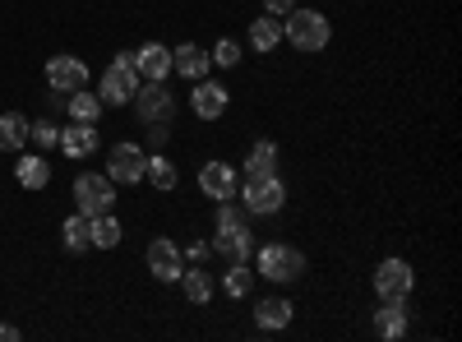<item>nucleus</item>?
Segmentation results:
<instances>
[{
  "label": "nucleus",
  "instance_id": "1",
  "mask_svg": "<svg viewBox=\"0 0 462 342\" xmlns=\"http://www.w3.org/2000/svg\"><path fill=\"white\" fill-rule=\"evenodd\" d=\"M213 254H222L226 263L231 259H250L254 254V232H250V217L236 199H222L217 204V217H213V241H208Z\"/></svg>",
  "mask_w": 462,
  "mask_h": 342
},
{
  "label": "nucleus",
  "instance_id": "2",
  "mask_svg": "<svg viewBox=\"0 0 462 342\" xmlns=\"http://www.w3.org/2000/svg\"><path fill=\"white\" fill-rule=\"evenodd\" d=\"M236 204L245 208V217H278L287 208V180L278 171L245 176V185L236 189Z\"/></svg>",
  "mask_w": 462,
  "mask_h": 342
},
{
  "label": "nucleus",
  "instance_id": "3",
  "mask_svg": "<svg viewBox=\"0 0 462 342\" xmlns=\"http://www.w3.org/2000/svg\"><path fill=\"white\" fill-rule=\"evenodd\" d=\"M254 278H268V282H278V287H291L305 278V254L287 241H268L254 250Z\"/></svg>",
  "mask_w": 462,
  "mask_h": 342
},
{
  "label": "nucleus",
  "instance_id": "4",
  "mask_svg": "<svg viewBox=\"0 0 462 342\" xmlns=\"http://www.w3.org/2000/svg\"><path fill=\"white\" fill-rule=\"evenodd\" d=\"M282 37H287L296 51L315 56V51H324V47L333 42V23H328L324 10H300V5H296V10L282 19Z\"/></svg>",
  "mask_w": 462,
  "mask_h": 342
},
{
  "label": "nucleus",
  "instance_id": "5",
  "mask_svg": "<svg viewBox=\"0 0 462 342\" xmlns=\"http://www.w3.org/2000/svg\"><path fill=\"white\" fill-rule=\"evenodd\" d=\"M139 69H134V56L130 51H116L111 56V65L102 69V88H97V97H102V106H130L134 102V93H139Z\"/></svg>",
  "mask_w": 462,
  "mask_h": 342
},
{
  "label": "nucleus",
  "instance_id": "6",
  "mask_svg": "<svg viewBox=\"0 0 462 342\" xmlns=\"http://www.w3.org/2000/svg\"><path fill=\"white\" fill-rule=\"evenodd\" d=\"M74 208L84 217H102V213H116V180L106 171H84L74 176Z\"/></svg>",
  "mask_w": 462,
  "mask_h": 342
},
{
  "label": "nucleus",
  "instance_id": "7",
  "mask_svg": "<svg viewBox=\"0 0 462 342\" xmlns=\"http://www.w3.org/2000/svg\"><path fill=\"white\" fill-rule=\"evenodd\" d=\"M130 106L139 111L143 125H171L176 121V93L167 88V79H143Z\"/></svg>",
  "mask_w": 462,
  "mask_h": 342
},
{
  "label": "nucleus",
  "instance_id": "8",
  "mask_svg": "<svg viewBox=\"0 0 462 342\" xmlns=\"http://www.w3.org/2000/svg\"><path fill=\"white\" fill-rule=\"evenodd\" d=\"M411 291H416V269L407 259L389 254V259L374 263V296L379 300H407Z\"/></svg>",
  "mask_w": 462,
  "mask_h": 342
},
{
  "label": "nucleus",
  "instance_id": "9",
  "mask_svg": "<svg viewBox=\"0 0 462 342\" xmlns=\"http://www.w3.org/2000/svg\"><path fill=\"white\" fill-rule=\"evenodd\" d=\"M143 162H148V153H143V143H134V139H121V143L106 148V176L116 185H139L143 180Z\"/></svg>",
  "mask_w": 462,
  "mask_h": 342
},
{
  "label": "nucleus",
  "instance_id": "10",
  "mask_svg": "<svg viewBox=\"0 0 462 342\" xmlns=\"http://www.w3.org/2000/svg\"><path fill=\"white\" fill-rule=\"evenodd\" d=\"M226 106H231V88L222 79H208V74H204V79H195V88H189V111H195L204 125L222 121Z\"/></svg>",
  "mask_w": 462,
  "mask_h": 342
},
{
  "label": "nucleus",
  "instance_id": "11",
  "mask_svg": "<svg viewBox=\"0 0 462 342\" xmlns=\"http://www.w3.org/2000/svg\"><path fill=\"white\" fill-rule=\"evenodd\" d=\"M143 263H148V273L158 278V282H176L180 269H185V250L171 236H152L148 250H143Z\"/></svg>",
  "mask_w": 462,
  "mask_h": 342
},
{
  "label": "nucleus",
  "instance_id": "12",
  "mask_svg": "<svg viewBox=\"0 0 462 342\" xmlns=\"http://www.w3.org/2000/svg\"><path fill=\"white\" fill-rule=\"evenodd\" d=\"M199 189H204V199H213V204H222V199H236V189H241V176H236V167L231 162H204L199 167Z\"/></svg>",
  "mask_w": 462,
  "mask_h": 342
},
{
  "label": "nucleus",
  "instance_id": "13",
  "mask_svg": "<svg viewBox=\"0 0 462 342\" xmlns=\"http://www.w3.org/2000/svg\"><path fill=\"white\" fill-rule=\"evenodd\" d=\"M47 88L51 93H74V88H88V65L79 56H51L47 60Z\"/></svg>",
  "mask_w": 462,
  "mask_h": 342
},
{
  "label": "nucleus",
  "instance_id": "14",
  "mask_svg": "<svg viewBox=\"0 0 462 342\" xmlns=\"http://www.w3.org/2000/svg\"><path fill=\"white\" fill-rule=\"evenodd\" d=\"M56 148H65V158H74V162H84V158H93L97 148H102V134H97V125H84V121H69V125L60 130Z\"/></svg>",
  "mask_w": 462,
  "mask_h": 342
},
{
  "label": "nucleus",
  "instance_id": "15",
  "mask_svg": "<svg viewBox=\"0 0 462 342\" xmlns=\"http://www.w3.org/2000/svg\"><path fill=\"white\" fill-rule=\"evenodd\" d=\"M407 328H411L407 300H379V310H374V337L398 342V337H407Z\"/></svg>",
  "mask_w": 462,
  "mask_h": 342
},
{
  "label": "nucleus",
  "instance_id": "16",
  "mask_svg": "<svg viewBox=\"0 0 462 342\" xmlns=\"http://www.w3.org/2000/svg\"><path fill=\"white\" fill-rule=\"evenodd\" d=\"M296 319V306L287 296H259L254 300V324L263 328V333H278V328H287Z\"/></svg>",
  "mask_w": 462,
  "mask_h": 342
},
{
  "label": "nucleus",
  "instance_id": "17",
  "mask_svg": "<svg viewBox=\"0 0 462 342\" xmlns=\"http://www.w3.org/2000/svg\"><path fill=\"white\" fill-rule=\"evenodd\" d=\"M130 56H134L139 79H167V74H171V47H162V42H143Z\"/></svg>",
  "mask_w": 462,
  "mask_h": 342
},
{
  "label": "nucleus",
  "instance_id": "18",
  "mask_svg": "<svg viewBox=\"0 0 462 342\" xmlns=\"http://www.w3.org/2000/svg\"><path fill=\"white\" fill-rule=\"evenodd\" d=\"M171 69L180 74V79L195 84V79H204V74L213 69V60H208V51H204L199 42H180V47L171 51Z\"/></svg>",
  "mask_w": 462,
  "mask_h": 342
},
{
  "label": "nucleus",
  "instance_id": "19",
  "mask_svg": "<svg viewBox=\"0 0 462 342\" xmlns=\"http://www.w3.org/2000/svg\"><path fill=\"white\" fill-rule=\"evenodd\" d=\"M180 291H185V300L189 306H208L213 300V273L204 269V263H189V269H180Z\"/></svg>",
  "mask_w": 462,
  "mask_h": 342
},
{
  "label": "nucleus",
  "instance_id": "20",
  "mask_svg": "<svg viewBox=\"0 0 462 342\" xmlns=\"http://www.w3.org/2000/svg\"><path fill=\"white\" fill-rule=\"evenodd\" d=\"M143 180H148L152 189H162V195H171V189L180 185V167H176L167 153H148V162H143Z\"/></svg>",
  "mask_w": 462,
  "mask_h": 342
},
{
  "label": "nucleus",
  "instance_id": "21",
  "mask_svg": "<svg viewBox=\"0 0 462 342\" xmlns=\"http://www.w3.org/2000/svg\"><path fill=\"white\" fill-rule=\"evenodd\" d=\"M28 148V116L23 111H0V153H23Z\"/></svg>",
  "mask_w": 462,
  "mask_h": 342
},
{
  "label": "nucleus",
  "instance_id": "22",
  "mask_svg": "<svg viewBox=\"0 0 462 342\" xmlns=\"http://www.w3.org/2000/svg\"><path fill=\"white\" fill-rule=\"evenodd\" d=\"M65 116H69V121H84V125H97V121H102V97H97L93 88H74V93L65 97Z\"/></svg>",
  "mask_w": 462,
  "mask_h": 342
},
{
  "label": "nucleus",
  "instance_id": "23",
  "mask_svg": "<svg viewBox=\"0 0 462 342\" xmlns=\"http://www.w3.org/2000/svg\"><path fill=\"white\" fill-rule=\"evenodd\" d=\"M14 176H19L23 189H47V185H51V162H47L42 153H23V158L14 162Z\"/></svg>",
  "mask_w": 462,
  "mask_h": 342
},
{
  "label": "nucleus",
  "instance_id": "24",
  "mask_svg": "<svg viewBox=\"0 0 462 342\" xmlns=\"http://www.w3.org/2000/svg\"><path fill=\"white\" fill-rule=\"evenodd\" d=\"M245 42H250V51H273L278 42H282V19H273V14H259L254 23H250V32H245Z\"/></svg>",
  "mask_w": 462,
  "mask_h": 342
},
{
  "label": "nucleus",
  "instance_id": "25",
  "mask_svg": "<svg viewBox=\"0 0 462 342\" xmlns=\"http://www.w3.org/2000/svg\"><path fill=\"white\" fill-rule=\"evenodd\" d=\"M121 236H125V226H121V217H116V213L88 217V241H93V250H116V245H121Z\"/></svg>",
  "mask_w": 462,
  "mask_h": 342
},
{
  "label": "nucleus",
  "instance_id": "26",
  "mask_svg": "<svg viewBox=\"0 0 462 342\" xmlns=\"http://www.w3.org/2000/svg\"><path fill=\"white\" fill-rule=\"evenodd\" d=\"M222 291H226L231 300H245V296L254 291V269H250V259H231V263H226Z\"/></svg>",
  "mask_w": 462,
  "mask_h": 342
},
{
  "label": "nucleus",
  "instance_id": "27",
  "mask_svg": "<svg viewBox=\"0 0 462 342\" xmlns=\"http://www.w3.org/2000/svg\"><path fill=\"white\" fill-rule=\"evenodd\" d=\"M268 171H278V143L259 139V143H250V153H245V176H268Z\"/></svg>",
  "mask_w": 462,
  "mask_h": 342
},
{
  "label": "nucleus",
  "instance_id": "28",
  "mask_svg": "<svg viewBox=\"0 0 462 342\" xmlns=\"http://www.w3.org/2000/svg\"><path fill=\"white\" fill-rule=\"evenodd\" d=\"M60 241H65V250H69V254L93 250V241H88V217H84V213H69V217L60 222Z\"/></svg>",
  "mask_w": 462,
  "mask_h": 342
},
{
  "label": "nucleus",
  "instance_id": "29",
  "mask_svg": "<svg viewBox=\"0 0 462 342\" xmlns=\"http://www.w3.org/2000/svg\"><path fill=\"white\" fill-rule=\"evenodd\" d=\"M241 56H245V42H236V37H217L213 51H208V60H213V65H222V69H236V65H241Z\"/></svg>",
  "mask_w": 462,
  "mask_h": 342
},
{
  "label": "nucleus",
  "instance_id": "30",
  "mask_svg": "<svg viewBox=\"0 0 462 342\" xmlns=\"http://www.w3.org/2000/svg\"><path fill=\"white\" fill-rule=\"evenodd\" d=\"M28 139H32L37 148H56L60 125H56V121H28Z\"/></svg>",
  "mask_w": 462,
  "mask_h": 342
},
{
  "label": "nucleus",
  "instance_id": "31",
  "mask_svg": "<svg viewBox=\"0 0 462 342\" xmlns=\"http://www.w3.org/2000/svg\"><path fill=\"white\" fill-rule=\"evenodd\" d=\"M296 10V0H263V14H273V19H287Z\"/></svg>",
  "mask_w": 462,
  "mask_h": 342
},
{
  "label": "nucleus",
  "instance_id": "32",
  "mask_svg": "<svg viewBox=\"0 0 462 342\" xmlns=\"http://www.w3.org/2000/svg\"><path fill=\"white\" fill-rule=\"evenodd\" d=\"M185 259H189V263H204V259H208V241H189V245H185Z\"/></svg>",
  "mask_w": 462,
  "mask_h": 342
},
{
  "label": "nucleus",
  "instance_id": "33",
  "mask_svg": "<svg viewBox=\"0 0 462 342\" xmlns=\"http://www.w3.org/2000/svg\"><path fill=\"white\" fill-rule=\"evenodd\" d=\"M148 143H152V148L167 143V125H148Z\"/></svg>",
  "mask_w": 462,
  "mask_h": 342
},
{
  "label": "nucleus",
  "instance_id": "34",
  "mask_svg": "<svg viewBox=\"0 0 462 342\" xmlns=\"http://www.w3.org/2000/svg\"><path fill=\"white\" fill-rule=\"evenodd\" d=\"M19 337H23V333H19L14 324H0V342H19Z\"/></svg>",
  "mask_w": 462,
  "mask_h": 342
}]
</instances>
